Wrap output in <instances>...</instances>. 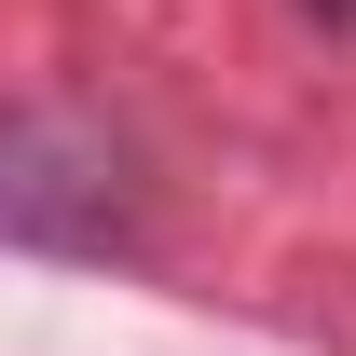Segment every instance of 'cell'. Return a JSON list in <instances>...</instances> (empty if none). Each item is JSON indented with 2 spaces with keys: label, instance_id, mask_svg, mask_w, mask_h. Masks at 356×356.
<instances>
[{
  "label": "cell",
  "instance_id": "cell-1",
  "mask_svg": "<svg viewBox=\"0 0 356 356\" xmlns=\"http://www.w3.org/2000/svg\"><path fill=\"white\" fill-rule=\"evenodd\" d=\"M315 14H329V28H356V0H315Z\"/></svg>",
  "mask_w": 356,
  "mask_h": 356
}]
</instances>
